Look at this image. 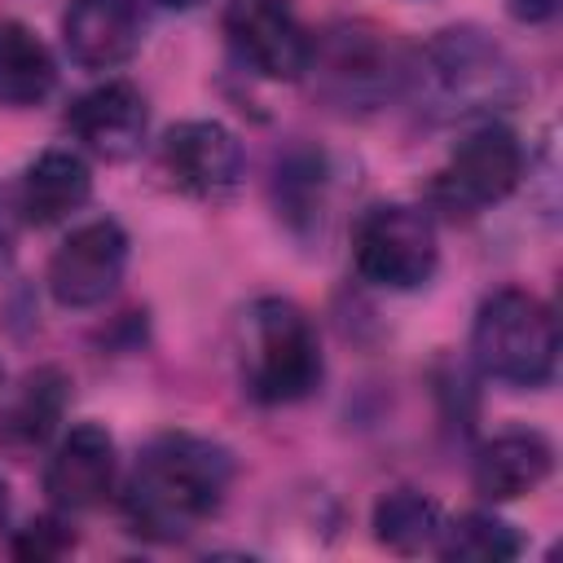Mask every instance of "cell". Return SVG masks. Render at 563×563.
<instances>
[{
	"mask_svg": "<svg viewBox=\"0 0 563 563\" xmlns=\"http://www.w3.org/2000/svg\"><path fill=\"white\" fill-rule=\"evenodd\" d=\"M119 484V449L101 422H75L44 462V497L62 515L97 510Z\"/></svg>",
	"mask_w": 563,
	"mask_h": 563,
	"instance_id": "11",
	"label": "cell"
},
{
	"mask_svg": "<svg viewBox=\"0 0 563 563\" xmlns=\"http://www.w3.org/2000/svg\"><path fill=\"white\" fill-rule=\"evenodd\" d=\"M523 167H528V154H523V141L515 128H506L501 119H475L449 163L435 172V198L444 207H462V211H479V207H497L506 202L519 180H523Z\"/></svg>",
	"mask_w": 563,
	"mask_h": 563,
	"instance_id": "7",
	"label": "cell"
},
{
	"mask_svg": "<svg viewBox=\"0 0 563 563\" xmlns=\"http://www.w3.org/2000/svg\"><path fill=\"white\" fill-rule=\"evenodd\" d=\"M123 273H128V233L119 220L101 216L62 238V246L48 260L44 282L57 308L88 312V308H101L119 290Z\"/></svg>",
	"mask_w": 563,
	"mask_h": 563,
	"instance_id": "9",
	"label": "cell"
},
{
	"mask_svg": "<svg viewBox=\"0 0 563 563\" xmlns=\"http://www.w3.org/2000/svg\"><path fill=\"white\" fill-rule=\"evenodd\" d=\"M220 22L238 66L273 84L303 79L312 57V31L290 0H229Z\"/></svg>",
	"mask_w": 563,
	"mask_h": 563,
	"instance_id": "8",
	"label": "cell"
},
{
	"mask_svg": "<svg viewBox=\"0 0 563 563\" xmlns=\"http://www.w3.org/2000/svg\"><path fill=\"white\" fill-rule=\"evenodd\" d=\"M66 400H70V378H66L57 365L31 369V374L22 378V387H18L13 405H9V413H4V435H9L13 444H22V449L44 444V440L57 431V422H62V413H66Z\"/></svg>",
	"mask_w": 563,
	"mask_h": 563,
	"instance_id": "18",
	"label": "cell"
},
{
	"mask_svg": "<svg viewBox=\"0 0 563 563\" xmlns=\"http://www.w3.org/2000/svg\"><path fill=\"white\" fill-rule=\"evenodd\" d=\"M158 167L172 189L198 202H220L242 180V141L216 119H180L158 141Z\"/></svg>",
	"mask_w": 563,
	"mask_h": 563,
	"instance_id": "10",
	"label": "cell"
},
{
	"mask_svg": "<svg viewBox=\"0 0 563 563\" xmlns=\"http://www.w3.org/2000/svg\"><path fill=\"white\" fill-rule=\"evenodd\" d=\"M158 4H163V9H198L202 0H158Z\"/></svg>",
	"mask_w": 563,
	"mask_h": 563,
	"instance_id": "25",
	"label": "cell"
},
{
	"mask_svg": "<svg viewBox=\"0 0 563 563\" xmlns=\"http://www.w3.org/2000/svg\"><path fill=\"white\" fill-rule=\"evenodd\" d=\"M405 92L418 101L422 114L453 123V119H493L510 110L528 79L506 44H497L479 26H444L427 44L409 53Z\"/></svg>",
	"mask_w": 563,
	"mask_h": 563,
	"instance_id": "2",
	"label": "cell"
},
{
	"mask_svg": "<svg viewBox=\"0 0 563 563\" xmlns=\"http://www.w3.org/2000/svg\"><path fill=\"white\" fill-rule=\"evenodd\" d=\"M369 528H374V541L391 554H427L440 541L444 510L435 497L418 488H387L369 510Z\"/></svg>",
	"mask_w": 563,
	"mask_h": 563,
	"instance_id": "17",
	"label": "cell"
},
{
	"mask_svg": "<svg viewBox=\"0 0 563 563\" xmlns=\"http://www.w3.org/2000/svg\"><path fill=\"white\" fill-rule=\"evenodd\" d=\"M62 44L79 70H119L141 48V4L70 0L62 13Z\"/></svg>",
	"mask_w": 563,
	"mask_h": 563,
	"instance_id": "13",
	"label": "cell"
},
{
	"mask_svg": "<svg viewBox=\"0 0 563 563\" xmlns=\"http://www.w3.org/2000/svg\"><path fill=\"white\" fill-rule=\"evenodd\" d=\"M66 128L88 154H97L106 163H123L141 150V141L150 132L145 92L128 79H106V84H97L70 101Z\"/></svg>",
	"mask_w": 563,
	"mask_h": 563,
	"instance_id": "12",
	"label": "cell"
},
{
	"mask_svg": "<svg viewBox=\"0 0 563 563\" xmlns=\"http://www.w3.org/2000/svg\"><path fill=\"white\" fill-rule=\"evenodd\" d=\"M277 207L295 220V216H317L321 207V189H325V163L321 154H286L277 158Z\"/></svg>",
	"mask_w": 563,
	"mask_h": 563,
	"instance_id": "20",
	"label": "cell"
},
{
	"mask_svg": "<svg viewBox=\"0 0 563 563\" xmlns=\"http://www.w3.org/2000/svg\"><path fill=\"white\" fill-rule=\"evenodd\" d=\"M559 9V0H510V13L519 22H545Z\"/></svg>",
	"mask_w": 563,
	"mask_h": 563,
	"instance_id": "23",
	"label": "cell"
},
{
	"mask_svg": "<svg viewBox=\"0 0 563 563\" xmlns=\"http://www.w3.org/2000/svg\"><path fill=\"white\" fill-rule=\"evenodd\" d=\"M9 510H13V497H9V484L0 479V528L9 523Z\"/></svg>",
	"mask_w": 563,
	"mask_h": 563,
	"instance_id": "24",
	"label": "cell"
},
{
	"mask_svg": "<svg viewBox=\"0 0 563 563\" xmlns=\"http://www.w3.org/2000/svg\"><path fill=\"white\" fill-rule=\"evenodd\" d=\"M0 391H4V369H0Z\"/></svg>",
	"mask_w": 563,
	"mask_h": 563,
	"instance_id": "26",
	"label": "cell"
},
{
	"mask_svg": "<svg viewBox=\"0 0 563 563\" xmlns=\"http://www.w3.org/2000/svg\"><path fill=\"white\" fill-rule=\"evenodd\" d=\"M554 471V444L532 427L497 431L475 449L471 462V488L484 501H515L523 493H537Z\"/></svg>",
	"mask_w": 563,
	"mask_h": 563,
	"instance_id": "14",
	"label": "cell"
},
{
	"mask_svg": "<svg viewBox=\"0 0 563 563\" xmlns=\"http://www.w3.org/2000/svg\"><path fill=\"white\" fill-rule=\"evenodd\" d=\"M352 264L378 290H418L435 277L440 233L427 207L378 202L352 229Z\"/></svg>",
	"mask_w": 563,
	"mask_h": 563,
	"instance_id": "6",
	"label": "cell"
},
{
	"mask_svg": "<svg viewBox=\"0 0 563 563\" xmlns=\"http://www.w3.org/2000/svg\"><path fill=\"white\" fill-rule=\"evenodd\" d=\"M57 88V57L18 18H0V106L31 110Z\"/></svg>",
	"mask_w": 563,
	"mask_h": 563,
	"instance_id": "16",
	"label": "cell"
},
{
	"mask_svg": "<svg viewBox=\"0 0 563 563\" xmlns=\"http://www.w3.org/2000/svg\"><path fill=\"white\" fill-rule=\"evenodd\" d=\"M233 484V453L211 435L158 431L132 462L119 510L132 537L141 541H185L198 532Z\"/></svg>",
	"mask_w": 563,
	"mask_h": 563,
	"instance_id": "1",
	"label": "cell"
},
{
	"mask_svg": "<svg viewBox=\"0 0 563 563\" xmlns=\"http://www.w3.org/2000/svg\"><path fill=\"white\" fill-rule=\"evenodd\" d=\"M88 198H92V167L79 150H66V145L44 150L18 176V202L26 224L35 229L70 220Z\"/></svg>",
	"mask_w": 563,
	"mask_h": 563,
	"instance_id": "15",
	"label": "cell"
},
{
	"mask_svg": "<svg viewBox=\"0 0 563 563\" xmlns=\"http://www.w3.org/2000/svg\"><path fill=\"white\" fill-rule=\"evenodd\" d=\"M22 229H26V216L18 202V185H0V255H9L18 246Z\"/></svg>",
	"mask_w": 563,
	"mask_h": 563,
	"instance_id": "22",
	"label": "cell"
},
{
	"mask_svg": "<svg viewBox=\"0 0 563 563\" xmlns=\"http://www.w3.org/2000/svg\"><path fill=\"white\" fill-rule=\"evenodd\" d=\"M435 554L449 563H510L523 554V537L493 510H466L457 519H444Z\"/></svg>",
	"mask_w": 563,
	"mask_h": 563,
	"instance_id": "19",
	"label": "cell"
},
{
	"mask_svg": "<svg viewBox=\"0 0 563 563\" xmlns=\"http://www.w3.org/2000/svg\"><path fill=\"white\" fill-rule=\"evenodd\" d=\"M9 550H13V559L48 563V559H62V554L75 550V532H70V523L62 519V510H53V515H40V519L22 523V528L13 532V541H9Z\"/></svg>",
	"mask_w": 563,
	"mask_h": 563,
	"instance_id": "21",
	"label": "cell"
},
{
	"mask_svg": "<svg viewBox=\"0 0 563 563\" xmlns=\"http://www.w3.org/2000/svg\"><path fill=\"white\" fill-rule=\"evenodd\" d=\"M233 361L255 405H295L321 387V339L295 299L260 295L238 312Z\"/></svg>",
	"mask_w": 563,
	"mask_h": 563,
	"instance_id": "3",
	"label": "cell"
},
{
	"mask_svg": "<svg viewBox=\"0 0 563 563\" xmlns=\"http://www.w3.org/2000/svg\"><path fill=\"white\" fill-rule=\"evenodd\" d=\"M409 48L374 22H339L312 40L303 79L317 97L343 114H369L391 97H405Z\"/></svg>",
	"mask_w": 563,
	"mask_h": 563,
	"instance_id": "4",
	"label": "cell"
},
{
	"mask_svg": "<svg viewBox=\"0 0 563 563\" xmlns=\"http://www.w3.org/2000/svg\"><path fill=\"white\" fill-rule=\"evenodd\" d=\"M471 356L488 378L506 387L550 383L559 365L554 308L523 286H501L484 295L471 321Z\"/></svg>",
	"mask_w": 563,
	"mask_h": 563,
	"instance_id": "5",
	"label": "cell"
}]
</instances>
